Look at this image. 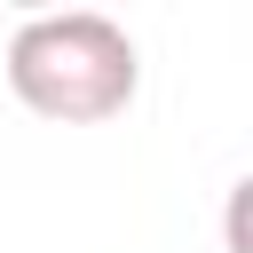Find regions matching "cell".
<instances>
[{
	"label": "cell",
	"instance_id": "1",
	"mask_svg": "<svg viewBox=\"0 0 253 253\" xmlns=\"http://www.w3.org/2000/svg\"><path fill=\"white\" fill-rule=\"evenodd\" d=\"M0 71H8V95L32 119H55V126H103L142 87V55H134L126 24H111L103 8L24 16Z\"/></svg>",
	"mask_w": 253,
	"mask_h": 253
}]
</instances>
